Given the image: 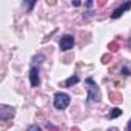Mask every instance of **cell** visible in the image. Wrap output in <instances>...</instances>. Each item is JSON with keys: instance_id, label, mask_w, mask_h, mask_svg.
Listing matches in <instances>:
<instances>
[{"instance_id": "6da1fadb", "label": "cell", "mask_w": 131, "mask_h": 131, "mask_svg": "<svg viewBox=\"0 0 131 131\" xmlns=\"http://www.w3.org/2000/svg\"><path fill=\"white\" fill-rule=\"evenodd\" d=\"M85 83H86V90H88V102H99L100 91H99V86L96 85L94 79L93 77H88L85 80Z\"/></svg>"}, {"instance_id": "7a4b0ae2", "label": "cell", "mask_w": 131, "mask_h": 131, "mask_svg": "<svg viewBox=\"0 0 131 131\" xmlns=\"http://www.w3.org/2000/svg\"><path fill=\"white\" fill-rule=\"evenodd\" d=\"M70 96L68 94H65V93H57L54 96V106L57 110H65V108H68L70 105Z\"/></svg>"}, {"instance_id": "3957f363", "label": "cell", "mask_w": 131, "mask_h": 131, "mask_svg": "<svg viewBox=\"0 0 131 131\" xmlns=\"http://www.w3.org/2000/svg\"><path fill=\"white\" fill-rule=\"evenodd\" d=\"M16 114L14 108L13 106H8V105H0V120L2 122H6L9 119H13Z\"/></svg>"}, {"instance_id": "277c9868", "label": "cell", "mask_w": 131, "mask_h": 131, "mask_svg": "<svg viewBox=\"0 0 131 131\" xmlns=\"http://www.w3.org/2000/svg\"><path fill=\"white\" fill-rule=\"evenodd\" d=\"M74 46V37L67 34V36H63L60 39V49L62 51H70L71 48Z\"/></svg>"}, {"instance_id": "5b68a950", "label": "cell", "mask_w": 131, "mask_h": 131, "mask_svg": "<svg viewBox=\"0 0 131 131\" xmlns=\"http://www.w3.org/2000/svg\"><path fill=\"white\" fill-rule=\"evenodd\" d=\"M29 83L32 88H37L40 85V77H39V70L36 67H31L29 70Z\"/></svg>"}, {"instance_id": "8992f818", "label": "cell", "mask_w": 131, "mask_h": 131, "mask_svg": "<svg viewBox=\"0 0 131 131\" xmlns=\"http://www.w3.org/2000/svg\"><path fill=\"white\" fill-rule=\"evenodd\" d=\"M129 8H131V2H125L122 6H119V8L111 14V19H119V17H120V16H123V13H126Z\"/></svg>"}, {"instance_id": "52a82bcc", "label": "cell", "mask_w": 131, "mask_h": 131, "mask_svg": "<svg viewBox=\"0 0 131 131\" xmlns=\"http://www.w3.org/2000/svg\"><path fill=\"white\" fill-rule=\"evenodd\" d=\"M110 100H111L113 103H120V102H122V96H120V93L110 91Z\"/></svg>"}, {"instance_id": "ba28073f", "label": "cell", "mask_w": 131, "mask_h": 131, "mask_svg": "<svg viewBox=\"0 0 131 131\" xmlns=\"http://www.w3.org/2000/svg\"><path fill=\"white\" fill-rule=\"evenodd\" d=\"M79 76H71L70 79H67V82H65L63 85L67 86V88H70V86H73V85H76V83H79Z\"/></svg>"}, {"instance_id": "9c48e42d", "label": "cell", "mask_w": 131, "mask_h": 131, "mask_svg": "<svg viewBox=\"0 0 131 131\" xmlns=\"http://www.w3.org/2000/svg\"><path fill=\"white\" fill-rule=\"evenodd\" d=\"M119 116H122V110H120V108H113V110L108 113V119H116V117H119Z\"/></svg>"}, {"instance_id": "30bf717a", "label": "cell", "mask_w": 131, "mask_h": 131, "mask_svg": "<svg viewBox=\"0 0 131 131\" xmlns=\"http://www.w3.org/2000/svg\"><path fill=\"white\" fill-rule=\"evenodd\" d=\"M42 60H45V56H43V54L36 56V57L32 59V67H36V65H40V63H42Z\"/></svg>"}, {"instance_id": "8fae6325", "label": "cell", "mask_w": 131, "mask_h": 131, "mask_svg": "<svg viewBox=\"0 0 131 131\" xmlns=\"http://www.w3.org/2000/svg\"><path fill=\"white\" fill-rule=\"evenodd\" d=\"M108 48H110V51H117V49H119V43H117V42H111V43L108 45Z\"/></svg>"}, {"instance_id": "7c38bea8", "label": "cell", "mask_w": 131, "mask_h": 131, "mask_svg": "<svg viewBox=\"0 0 131 131\" xmlns=\"http://www.w3.org/2000/svg\"><path fill=\"white\" fill-rule=\"evenodd\" d=\"M102 62H103V63H110V62H111V54H105V56H102Z\"/></svg>"}, {"instance_id": "4fadbf2b", "label": "cell", "mask_w": 131, "mask_h": 131, "mask_svg": "<svg viewBox=\"0 0 131 131\" xmlns=\"http://www.w3.org/2000/svg\"><path fill=\"white\" fill-rule=\"evenodd\" d=\"M122 74H123V76H129V74H131V70L126 68V67H123V68H122Z\"/></svg>"}, {"instance_id": "5bb4252c", "label": "cell", "mask_w": 131, "mask_h": 131, "mask_svg": "<svg viewBox=\"0 0 131 131\" xmlns=\"http://www.w3.org/2000/svg\"><path fill=\"white\" fill-rule=\"evenodd\" d=\"M28 131H42V129H40V126H37V125H31V126L28 128Z\"/></svg>"}, {"instance_id": "9a60e30c", "label": "cell", "mask_w": 131, "mask_h": 131, "mask_svg": "<svg viewBox=\"0 0 131 131\" xmlns=\"http://www.w3.org/2000/svg\"><path fill=\"white\" fill-rule=\"evenodd\" d=\"M34 5H36V2H29V3H28V2H25V6H28V9H29V11L32 9V6H34Z\"/></svg>"}, {"instance_id": "2e32d148", "label": "cell", "mask_w": 131, "mask_h": 131, "mask_svg": "<svg viewBox=\"0 0 131 131\" xmlns=\"http://www.w3.org/2000/svg\"><path fill=\"white\" fill-rule=\"evenodd\" d=\"M126 131H131V119H129V122H128V125H126Z\"/></svg>"}, {"instance_id": "e0dca14e", "label": "cell", "mask_w": 131, "mask_h": 131, "mask_svg": "<svg viewBox=\"0 0 131 131\" xmlns=\"http://www.w3.org/2000/svg\"><path fill=\"white\" fill-rule=\"evenodd\" d=\"M106 131H119V129H117V128H116V126H111V128H108V129H106Z\"/></svg>"}, {"instance_id": "ac0fdd59", "label": "cell", "mask_w": 131, "mask_h": 131, "mask_svg": "<svg viewBox=\"0 0 131 131\" xmlns=\"http://www.w3.org/2000/svg\"><path fill=\"white\" fill-rule=\"evenodd\" d=\"M73 5H74V6H79V5H80V2H79V0H76V2H73Z\"/></svg>"}, {"instance_id": "d6986e66", "label": "cell", "mask_w": 131, "mask_h": 131, "mask_svg": "<svg viewBox=\"0 0 131 131\" xmlns=\"http://www.w3.org/2000/svg\"><path fill=\"white\" fill-rule=\"evenodd\" d=\"M93 6V2H86V8H91Z\"/></svg>"}, {"instance_id": "ffe728a7", "label": "cell", "mask_w": 131, "mask_h": 131, "mask_svg": "<svg viewBox=\"0 0 131 131\" xmlns=\"http://www.w3.org/2000/svg\"><path fill=\"white\" fill-rule=\"evenodd\" d=\"M71 131H80V129H79V128H73Z\"/></svg>"}, {"instance_id": "44dd1931", "label": "cell", "mask_w": 131, "mask_h": 131, "mask_svg": "<svg viewBox=\"0 0 131 131\" xmlns=\"http://www.w3.org/2000/svg\"><path fill=\"white\" fill-rule=\"evenodd\" d=\"M129 48H131V40H129Z\"/></svg>"}]
</instances>
